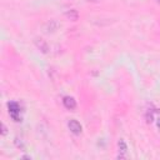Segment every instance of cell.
<instances>
[{"mask_svg":"<svg viewBox=\"0 0 160 160\" xmlns=\"http://www.w3.org/2000/svg\"><path fill=\"white\" fill-rule=\"evenodd\" d=\"M65 16H66L68 19H70V20H72V21H75V20H78L79 14H78V11H76V10L71 9V10H68V11L65 12Z\"/></svg>","mask_w":160,"mask_h":160,"instance_id":"obj_7","label":"cell"},{"mask_svg":"<svg viewBox=\"0 0 160 160\" xmlns=\"http://www.w3.org/2000/svg\"><path fill=\"white\" fill-rule=\"evenodd\" d=\"M8 109L10 112V116L14 119V121H21V116H20V105L15 101H10L8 102Z\"/></svg>","mask_w":160,"mask_h":160,"instance_id":"obj_1","label":"cell"},{"mask_svg":"<svg viewBox=\"0 0 160 160\" xmlns=\"http://www.w3.org/2000/svg\"><path fill=\"white\" fill-rule=\"evenodd\" d=\"M62 104H64V106H65L68 110H74V109L76 108V101H75L74 98H71V96H65V98L62 99Z\"/></svg>","mask_w":160,"mask_h":160,"instance_id":"obj_6","label":"cell"},{"mask_svg":"<svg viewBox=\"0 0 160 160\" xmlns=\"http://www.w3.org/2000/svg\"><path fill=\"white\" fill-rule=\"evenodd\" d=\"M6 132H8V129H6L5 124H1V135H6Z\"/></svg>","mask_w":160,"mask_h":160,"instance_id":"obj_8","label":"cell"},{"mask_svg":"<svg viewBox=\"0 0 160 160\" xmlns=\"http://www.w3.org/2000/svg\"><path fill=\"white\" fill-rule=\"evenodd\" d=\"M34 44H35V46H36L42 54H48V52H49V44L46 42V40L40 39V38H36V39L34 40Z\"/></svg>","mask_w":160,"mask_h":160,"instance_id":"obj_3","label":"cell"},{"mask_svg":"<svg viewBox=\"0 0 160 160\" xmlns=\"http://www.w3.org/2000/svg\"><path fill=\"white\" fill-rule=\"evenodd\" d=\"M59 29V22L56 20H49L44 24V31L46 34H50V32H55L56 30Z\"/></svg>","mask_w":160,"mask_h":160,"instance_id":"obj_4","label":"cell"},{"mask_svg":"<svg viewBox=\"0 0 160 160\" xmlns=\"http://www.w3.org/2000/svg\"><path fill=\"white\" fill-rule=\"evenodd\" d=\"M156 2H158V4H160V0H156Z\"/></svg>","mask_w":160,"mask_h":160,"instance_id":"obj_10","label":"cell"},{"mask_svg":"<svg viewBox=\"0 0 160 160\" xmlns=\"http://www.w3.org/2000/svg\"><path fill=\"white\" fill-rule=\"evenodd\" d=\"M68 128H69V130H70L72 134H75V135H79V134L82 131V126H81V124H80L78 120H75V119L69 120V122H68Z\"/></svg>","mask_w":160,"mask_h":160,"instance_id":"obj_2","label":"cell"},{"mask_svg":"<svg viewBox=\"0 0 160 160\" xmlns=\"http://www.w3.org/2000/svg\"><path fill=\"white\" fill-rule=\"evenodd\" d=\"M118 146H119L118 159H126L128 158V145H126V142L122 139H120L119 142H118Z\"/></svg>","mask_w":160,"mask_h":160,"instance_id":"obj_5","label":"cell"},{"mask_svg":"<svg viewBox=\"0 0 160 160\" xmlns=\"http://www.w3.org/2000/svg\"><path fill=\"white\" fill-rule=\"evenodd\" d=\"M156 125H158V128H160V118L158 119V122H156Z\"/></svg>","mask_w":160,"mask_h":160,"instance_id":"obj_9","label":"cell"}]
</instances>
